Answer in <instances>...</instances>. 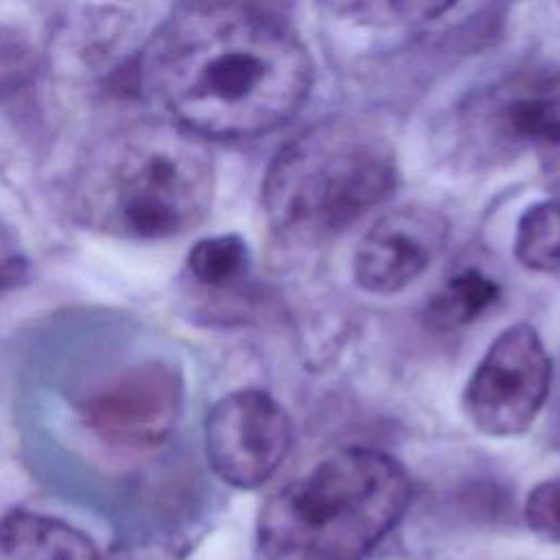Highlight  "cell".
<instances>
[{
  "label": "cell",
  "mask_w": 560,
  "mask_h": 560,
  "mask_svg": "<svg viewBox=\"0 0 560 560\" xmlns=\"http://www.w3.org/2000/svg\"><path fill=\"white\" fill-rule=\"evenodd\" d=\"M142 77L177 125L199 138L241 140L289 122L313 85L300 37L234 2L179 11L144 55Z\"/></svg>",
  "instance_id": "obj_1"
},
{
  "label": "cell",
  "mask_w": 560,
  "mask_h": 560,
  "mask_svg": "<svg viewBox=\"0 0 560 560\" xmlns=\"http://www.w3.org/2000/svg\"><path fill=\"white\" fill-rule=\"evenodd\" d=\"M411 499L392 455L348 446L280 488L260 510L265 560H365L398 525Z\"/></svg>",
  "instance_id": "obj_2"
},
{
  "label": "cell",
  "mask_w": 560,
  "mask_h": 560,
  "mask_svg": "<svg viewBox=\"0 0 560 560\" xmlns=\"http://www.w3.org/2000/svg\"><path fill=\"white\" fill-rule=\"evenodd\" d=\"M214 166L199 136L182 125L138 122L107 138L77 184L81 217L125 238H168L203 221Z\"/></svg>",
  "instance_id": "obj_3"
},
{
  "label": "cell",
  "mask_w": 560,
  "mask_h": 560,
  "mask_svg": "<svg viewBox=\"0 0 560 560\" xmlns=\"http://www.w3.org/2000/svg\"><path fill=\"white\" fill-rule=\"evenodd\" d=\"M389 140L350 118L322 120L271 160L262 208L271 230L291 243H319L343 232L396 188Z\"/></svg>",
  "instance_id": "obj_4"
},
{
  "label": "cell",
  "mask_w": 560,
  "mask_h": 560,
  "mask_svg": "<svg viewBox=\"0 0 560 560\" xmlns=\"http://www.w3.org/2000/svg\"><path fill=\"white\" fill-rule=\"evenodd\" d=\"M459 144L481 162L532 153L560 190V70H529L472 94L457 116Z\"/></svg>",
  "instance_id": "obj_5"
},
{
  "label": "cell",
  "mask_w": 560,
  "mask_h": 560,
  "mask_svg": "<svg viewBox=\"0 0 560 560\" xmlns=\"http://www.w3.org/2000/svg\"><path fill=\"white\" fill-rule=\"evenodd\" d=\"M182 402V372L151 357L101 376L74 405L83 427L109 448L149 451L171 438Z\"/></svg>",
  "instance_id": "obj_6"
},
{
  "label": "cell",
  "mask_w": 560,
  "mask_h": 560,
  "mask_svg": "<svg viewBox=\"0 0 560 560\" xmlns=\"http://www.w3.org/2000/svg\"><path fill=\"white\" fill-rule=\"evenodd\" d=\"M551 359L538 332L521 322L486 350L464 389V411L488 435L510 438L529 429L547 400Z\"/></svg>",
  "instance_id": "obj_7"
},
{
  "label": "cell",
  "mask_w": 560,
  "mask_h": 560,
  "mask_svg": "<svg viewBox=\"0 0 560 560\" xmlns=\"http://www.w3.org/2000/svg\"><path fill=\"white\" fill-rule=\"evenodd\" d=\"M287 411L262 389H236L206 418L203 444L214 475L241 490L262 486L291 451Z\"/></svg>",
  "instance_id": "obj_8"
},
{
  "label": "cell",
  "mask_w": 560,
  "mask_h": 560,
  "mask_svg": "<svg viewBox=\"0 0 560 560\" xmlns=\"http://www.w3.org/2000/svg\"><path fill=\"white\" fill-rule=\"evenodd\" d=\"M448 238L446 219L427 206H402L383 214L361 238L352 271L368 293H396L424 273Z\"/></svg>",
  "instance_id": "obj_9"
},
{
  "label": "cell",
  "mask_w": 560,
  "mask_h": 560,
  "mask_svg": "<svg viewBox=\"0 0 560 560\" xmlns=\"http://www.w3.org/2000/svg\"><path fill=\"white\" fill-rule=\"evenodd\" d=\"M0 560H103V556L77 527L18 510L0 518Z\"/></svg>",
  "instance_id": "obj_10"
},
{
  "label": "cell",
  "mask_w": 560,
  "mask_h": 560,
  "mask_svg": "<svg viewBox=\"0 0 560 560\" xmlns=\"http://www.w3.org/2000/svg\"><path fill=\"white\" fill-rule=\"evenodd\" d=\"M501 295L499 284L479 269H464L451 276L427 302L424 324L431 330L448 332L472 324Z\"/></svg>",
  "instance_id": "obj_11"
},
{
  "label": "cell",
  "mask_w": 560,
  "mask_h": 560,
  "mask_svg": "<svg viewBox=\"0 0 560 560\" xmlns=\"http://www.w3.org/2000/svg\"><path fill=\"white\" fill-rule=\"evenodd\" d=\"M249 267V247L238 234L201 238L190 247L186 260L192 284L206 295H225L245 289Z\"/></svg>",
  "instance_id": "obj_12"
},
{
  "label": "cell",
  "mask_w": 560,
  "mask_h": 560,
  "mask_svg": "<svg viewBox=\"0 0 560 560\" xmlns=\"http://www.w3.org/2000/svg\"><path fill=\"white\" fill-rule=\"evenodd\" d=\"M514 256L532 271H560V199L538 201L521 214Z\"/></svg>",
  "instance_id": "obj_13"
},
{
  "label": "cell",
  "mask_w": 560,
  "mask_h": 560,
  "mask_svg": "<svg viewBox=\"0 0 560 560\" xmlns=\"http://www.w3.org/2000/svg\"><path fill=\"white\" fill-rule=\"evenodd\" d=\"M341 13L372 26H413L440 18L457 0H332Z\"/></svg>",
  "instance_id": "obj_14"
},
{
  "label": "cell",
  "mask_w": 560,
  "mask_h": 560,
  "mask_svg": "<svg viewBox=\"0 0 560 560\" xmlns=\"http://www.w3.org/2000/svg\"><path fill=\"white\" fill-rule=\"evenodd\" d=\"M192 540L186 532L175 527H149L122 536L103 560H186Z\"/></svg>",
  "instance_id": "obj_15"
},
{
  "label": "cell",
  "mask_w": 560,
  "mask_h": 560,
  "mask_svg": "<svg viewBox=\"0 0 560 560\" xmlns=\"http://www.w3.org/2000/svg\"><path fill=\"white\" fill-rule=\"evenodd\" d=\"M37 72V50L24 31L0 24V98L18 94Z\"/></svg>",
  "instance_id": "obj_16"
},
{
  "label": "cell",
  "mask_w": 560,
  "mask_h": 560,
  "mask_svg": "<svg viewBox=\"0 0 560 560\" xmlns=\"http://www.w3.org/2000/svg\"><path fill=\"white\" fill-rule=\"evenodd\" d=\"M525 521L529 529L549 540L560 542V477L540 481L525 501Z\"/></svg>",
  "instance_id": "obj_17"
},
{
  "label": "cell",
  "mask_w": 560,
  "mask_h": 560,
  "mask_svg": "<svg viewBox=\"0 0 560 560\" xmlns=\"http://www.w3.org/2000/svg\"><path fill=\"white\" fill-rule=\"evenodd\" d=\"M31 276V262L15 234L0 223V295L22 287Z\"/></svg>",
  "instance_id": "obj_18"
},
{
  "label": "cell",
  "mask_w": 560,
  "mask_h": 560,
  "mask_svg": "<svg viewBox=\"0 0 560 560\" xmlns=\"http://www.w3.org/2000/svg\"><path fill=\"white\" fill-rule=\"evenodd\" d=\"M558 2H560V0H558Z\"/></svg>",
  "instance_id": "obj_19"
}]
</instances>
